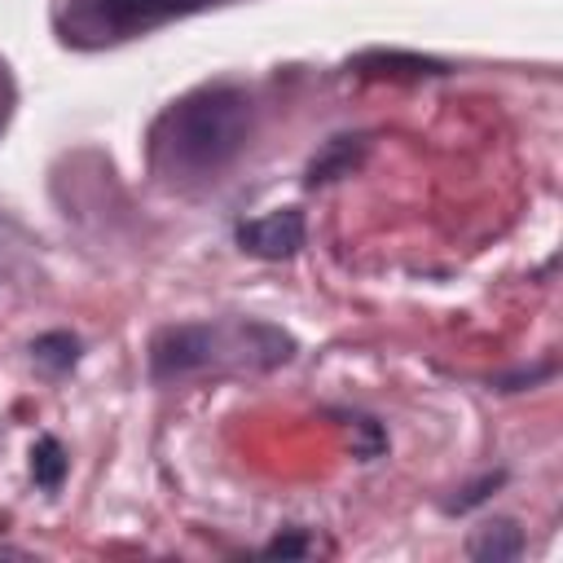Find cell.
I'll return each instance as SVG.
<instances>
[{"mask_svg": "<svg viewBox=\"0 0 563 563\" xmlns=\"http://www.w3.org/2000/svg\"><path fill=\"white\" fill-rule=\"evenodd\" d=\"M216 343H220L216 325H198V321L194 325H167L150 343V374L158 383L185 378V374H194V369L216 361Z\"/></svg>", "mask_w": 563, "mask_h": 563, "instance_id": "7a4b0ae2", "label": "cell"}, {"mask_svg": "<svg viewBox=\"0 0 563 563\" xmlns=\"http://www.w3.org/2000/svg\"><path fill=\"white\" fill-rule=\"evenodd\" d=\"M369 154V136L365 132H343V136H330L303 167V185L317 189V185H330L339 176H352Z\"/></svg>", "mask_w": 563, "mask_h": 563, "instance_id": "5b68a950", "label": "cell"}, {"mask_svg": "<svg viewBox=\"0 0 563 563\" xmlns=\"http://www.w3.org/2000/svg\"><path fill=\"white\" fill-rule=\"evenodd\" d=\"M361 75H444L449 66L440 57H422V53H400V48H365L347 62Z\"/></svg>", "mask_w": 563, "mask_h": 563, "instance_id": "8992f818", "label": "cell"}, {"mask_svg": "<svg viewBox=\"0 0 563 563\" xmlns=\"http://www.w3.org/2000/svg\"><path fill=\"white\" fill-rule=\"evenodd\" d=\"M251 136V97L233 84H211L180 97L154 128V154L172 172H220Z\"/></svg>", "mask_w": 563, "mask_h": 563, "instance_id": "6da1fadb", "label": "cell"}, {"mask_svg": "<svg viewBox=\"0 0 563 563\" xmlns=\"http://www.w3.org/2000/svg\"><path fill=\"white\" fill-rule=\"evenodd\" d=\"M31 356H35V365H44L53 374H66L79 361V339L70 330H48L31 343Z\"/></svg>", "mask_w": 563, "mask_h": 563, "instance_id": "ba28073f", "label": "cell"}, {"mask_svg": "<svg viewBox=\"0 0 563 563\" xmlns=\"http://www.w3.org/2000/svg\"><path fill=\"white\" fill-rule=\"evenodd\" d=\"M303 233H308L303 211L299 207H277L260 220H246L238 229V242H242V251H251L260 260H286L303 246Z\"/></svg>", "mask_w": 563, "mask_h": 563, "instance_id": "277c9868", "label": "cell"}, {"mask_svg": "<svg viewBox=\"0 0 563 563\" xmlns=\"http://www.w3.org/2000/svg\"><path fill=\"white\" fill-rule=\"evenodd\" d=\"M550 374H554V361H541V365H532V369H515V374L493 378V387H497V391H523V387H532V383H541V378H550Z\"/></svg>", "mask_w": 563, "mask_h": 563, "instance_id": "8fae6325", "label": "cell"}, {"mask_svg": "<svg viewBox=\"0 0 563 563\" xmlns=\"http://www.w3.org/2000/svg\"><path fill=\"white\" fill-rule=\"evenodd\" d=\"M519 550H523V532L515 519H488L466 541V554L475 563H510V559H519Z\"/></svg>", "mask_w": 563, "mask_h": 563, "instance_id": "52a82bcc", "label": "cell"}, {"mask_svg": "<svg viewBox=\"0 0 563 563\" xmlns=\"http://www.w3.org/2000/svg\"><path fill=\"white\" fill-rule=\"evenodd\" d=\"M211 0H79V13L101 31L132 35V31H150V26H163L172 18L198 13Z\"/></svg>", "mask_w": 563, "mask_h": 563, "instance_id": "3957f363", "label": "cell"}, {"mask_svg": "<svg viewBox=\"0 0 563 563\" xmlns=\"http://www.w3.org/2000/svg\"><path fill=\"white\" fill-rule=\"evenodd\" d=\"M62 475H66V449H62V440L57 435H40L31 444V479L40 488H57Z\"/></svg>", "mask_w": 563, "mask_h": 563, "instance_id": "9c48e42d", "label": "cell"}, {"mask_svg": "<svg viewBox=\"0 0 563 563\" xmlns=\"http://www.w3.org/2000/svg\"><path fill=\"white\" fill-rule=\"evenodd\" d=\"M501 484H506V471H484L479 479H471L466 488H457V497H449V501H444V510H449V515H466V510L484 506Z\"/></svg>", "mask_w": 563, "mask_h": 563, "instance_id": "30bf717a", "label": "cell"}, {"mask_svg": "<svg viewBox=\"0 0 563 563\" xmlns=\"http://www.w3.org/2000/svg\"><path fill=\"white\" fill-rule=\"evenodd\" d=\"M308 554V537L303 532H282L264 545V559H303Z\"/></svg>", "mask_w": 563, "mask_h": 563, "instance_id": "7c38bea8", "label": "cell"}]
</instances>
